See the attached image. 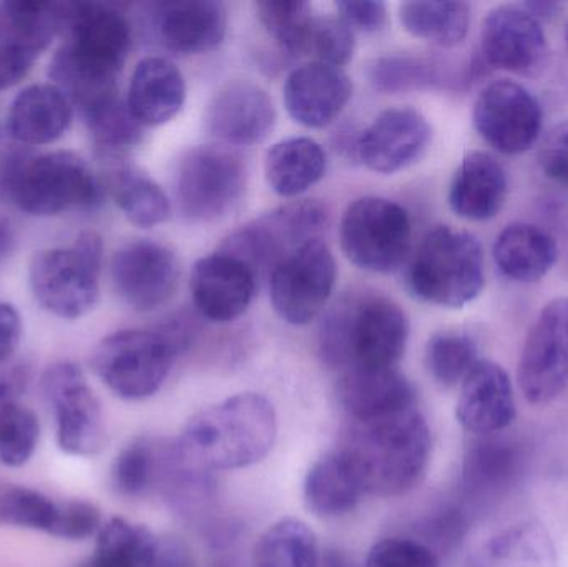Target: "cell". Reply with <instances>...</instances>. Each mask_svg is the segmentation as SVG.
Segmentation results:
<instances>
[{
	"mask_svg": "<svg viewBox=\"0 0 568 567\" xmlns=\"http://www.w3.org/2000/svg\"><path fill=\"white\" fill-rule=\"evenodd\" d=\"M341 452L356 469L364 492L397 498L413 492L429 466L430 429L419 406L369 419H349Z\"/></svg>",
	"mask_w": 568,
	"mask_h": 567,
	"instance_id": "cell-1",
	"label": "cell"
},
{
	"mask_svg": "<svg viewBox=\"0 0 568 567\" xmlns=\"http://www.w3.org/2000/svg\"><path fill=\"white\" fill-rule=\"evenodd\" d=\"M67 39L50 62V79L80 110L116 92L132 45L129 20L106 3H69Z\"/></svg>",
	"mask_w": 568,
	"mask_h": 567,
	"instance_id": "cell-2",
	"label": "cell"
},
{
	"mask_svg": "<svg viewBox=\"0 0 568 567\" xmlns=\"http://www.w3.org/2000/svg\"><path fill=\"white\" fill-rule=\"evenodd\" d=\"M276 435L272 402L258 393H240L192 416L175 445L189 465L213 475L262 462Z\"/></svg>",
	"mask_w": 568,
	"mask_h": 567,
	"instance_id": "cell-3",
	"label": "cell"
},
{
	"mask_svg": "<svg viewBox=\"0 0 568 567\" xmlns=\"http://www.w3.org/2000/svg\"><path fill=\"white\" fill-rule=\"evenodd\" d=\"M409 340V320L393 300L354 295L321 323L320 355L329 368H397Z\"/></svg>",
	"mask_w": 568,
	"mask_h": 567,
	"instance_id": "cell-4",
	"label": "cell"
},
{
	"mask_svg": "<svg viewBox=\"0 0 568 567\" xmlns=\"http://www.w3.org/2000/svg\"><path fill=\"white\" fill-rule=\"evenodd\" d=\"M0 185L17 209L33 216L97 209L103 200L102 183L72 152L13 153L3 165Z\"/></svg>",
	"mask_w": 568,
	"mask_h": 567,
	"instance_id": "cell-5",
	"label": "cell"
},
{
	"mask_svg": "<svg viewBox=\"0 0 568 567\" xmlns=\"http://www.w3.org/2000/svg\"><path fill=\"white\" fill-rule=\"evenodd\" d=\"M410 293L430 305L463 308L486 286L483 245L473 233L439 225L427 232L407 269Z\"/></svg>",
	"mask_w": 568,
	"mask_h": 567,
	"instance_id": "cell-6",
	"label": "cell"
},
{
	"mask_svg": "<svg viewBox=\"0 0 568 567\" xmlns=\"http://www.w3.org/2000/svg\"><path fill=\"white\" fill-rule=\"evenodd\" d=\"M103 243L83 232L72 246L42 250L30 263V288L37 302L62 320H79L99 302Z\"/></svg>",
	"mask_w": 568,
	"mask_h": 567,
	"instance_id": "cell-7",
	"label": "cell"
},
{
	"mask_svg": "<svg viewBox=\"0 0 568 567\" xmlns=\"http://www.w3.org/2000/svg\"><path fill=\"white\" fill-rule=\"evenodd\" d=\"M180 352L162 328L122 330L97 345L92 365L116 396L139 402L162 388Z\"/></svg>",
	"mask_w": 568,
	"mask_h": 567,
	"instance_id": "cell-8",
	"label": "cell"
},
{
	"mask_svg": "<svg viewBox=\"0 0 568 567\" xmlns=\"http://www.w3.org/2000/svg\"><path fill=\"white\" fill-rule=\"evenodd\" d=\"M339 239L344 255L357 269L390 273L409 253V215L393 200L363 196L344 212Z\"/></svg>",
	"mask_w": 568,
	"mask_h": 567,
	"instance_id": "cell-9",
	"label": "cell"
},
{
	"mask_svg": "<svg viewBox=\"0 0 568 567\" xmlns=\"http://www.w3.org/2000/svg\"><path fill=\"white\" fill-rule=\"evenodd\" d=\"M245 189V163L225 146H196L180 160L176 202L180 212L193 222H216L229 215Z\"/></svg>",
	"mask_w": 568,
	"mask_h": 567,
	"instance_id": "cell-10",
	"label": "cell"
},
{
	"mask_svg": "<svg viewBox=\"0 0 568 567\" xmlns=\"http://www.w3.org/2000/svg\"><path fill=\"white\" fill-rule=\"evenodd\" d=\"M327 212L316 200H300L280 206L236 230L223 253L245 262L260 275L272 273L280 263L310 240L321 239Z\"/></svg>",
	"mask_w": 568,
	"mask_h": 567,
	"instance_id": "cell-11",
	"label": "cell"
},
{
	"mask_svg": "<svg viewBox=\"0 0 568 567\" xmlns=\"http://www.w3.org/2000/svg\"><path fill=\"white\" fill-rule=\"evenodd\" d=\"M40 388L55 419L59 448L82 458L102 452L105 416L82 369L75 363H53L43 373Z\"/></svg>",
	"mask_w": 568,
	"mask_h": 567,
	"instance_id": "cell-12",
	"label": "cell"
},
{
	"mask_svg": "<svg viewBox=\"0 0 568 567\" xmlns=\"http://www.w3.org/2000/svg\"><path fill=\"white\" fill-rule=\"evenodd\" d=\"M336 275V260L329 246L323 239L310 240L273 270V308L290 325H307L329 302Z\"/></svg>",
	"mask_w": 568,
	"mask_h": 567,
	"instance_id": "cell-13",
	"label": "cell"
},
{
	"mask_svg": "<svg viewBox=\"0 0 568 567\" xmlns=\"http://www.w3.org/2000/svg\"><path fill=\"white\" fill-rule=\"evenodd\" d=\"M473 120L487 145L504 155H520L539 142L544 109L523 83L500 79L480 90Z\"/></svg>",
	"mask_w": 568,
	"mask_h": 567,
	"instance_id": "cell-14",
	"label": "cell"
},
{
	"mask_svg": "<svg viewBox=\"0 0 568 567\" xmlns=\"http://www.w3.org/2000/svg\"><path fill=\"white\" fill-rule=\"evenodd\" d=\"M519 385L527 402L547 405L568 386V298L552 300L534 322L519 363Z\"/></svg>",
	"mask_w": 568,
	"mask_h": 567,
	"instance_id": "cell-15",
	"label": "cell"
},
{
	"mask_svg": "<svg viewBox=\"0 0 568 567\" xmlns=\"http://www.w3.org/2000/svg\"><path fill=\"white\" fill-rule=\"evenodd\" d=\"M480 57L487 67L517 75H537L549 57L546 30L523 3L496 7L480 29Z\"/></svg>",
	"mask_w": 568,
	"mask_h": 567,
	"instance_id": "cell-16",
	"label": "cell"
},
{
	"mask_svg": "<svg viewBox=\"0 0 568 567\" xmlns=\"http://www.w3.org/2000/svg\"><path fill=\"white\" fill-rule=\"evenodd\" d=\"M113 288L136 312H152L169 302L179 282V262L152 240L126 243L110 265Z\"/></svg>",
	"mask_w": 568,
	"mask_h": 567,
	"instance_id": "cell-17",
	"label": "cell"
},
{
	"mask_svg": "<svg viewBox=\"0 0 568 567\" xmlns=\"http://www.w3.org/2000/svg\"><path fill=\"white\" fill-rule=\"evenodd\" d=\"M433 129L423 113L409 107L384 110L357 135L356 159L383 175L400 172L420 159Z\"/></svg>",
	"mask_w": 568,
	"mask_h": 567,
	"instance_id": "cell-18",
	"label": "cell"
},
{
	"mask_svg": "<svg viewBox=\"0 0 568 567\" xmlns=\"http://www.w3.org/2000/svg\"><path fill=\"white\" fill-rule=\"evenodd\" d=\"M190 290L203 318L213 323L235 322L252 305L256 275L242 260L220 252L195 263Z\"/></svg>",
	"mask_w": 568,
	"mask_h": 567,
	"instance_id": "cell-19",
	"label": "cell"
},
{
	"mask_svg": "<svg viewBox=\"0 0 568 567\" xmlns=\"http://www.w3.org/2000/svg\"><path fill=\"white\" fill-rule=\"evenodd\" d=\"M206 129L230 145H256L275 129L276 109L265 89L235 80L226 83L210 102Z\"/></svg>",
	"mask_w": 568,
	"mask_h": 567,
	"instance_id": "cell-20",
	"label": "cell"
},
{
	"mask_svg": "<svg viewBox=\"0 0 568 567\" xmlns=\"http://www.w3.org/2000/svg\"><path fill=\"white\" fill-rule=\"evenodd\" d=\"M483 57L449 62L436 57L386 55L367 67L371 85L381 93L416 90H464L484 73Z\"/></svg>",
	"mask_w": 568,
	"mask_h": 567,
	"instance_id": "cell-21",
	"label": "cell"
},
{
	"mask_svg": "<svg viewBox=\"0 0 568 567\" xmlns=\"http://www.w3.org/2000/svg\"><path fill=\"white\" fill-rule=\"evenodd\" d=\"M353 83L339 67L310 62L297 67L284 83L287 113L307 129L329 125L349 102Z\"/></svg>",
	"mask_w": 568,
	"mask_h": 567,
	"instance_id": "cell-22",
	"label": "cell"
},
{
	"mask_svg": "<svg viewBox=\"0 0 568 567\" xmlns=\"http://www.w3.org/2000/svg\"><path fill=\"white\" fill-rule=\"evenodd\" d=\"M153 32L165 49L182 55L210 52L222 43L229 12L215 0L152 6Z\"/></svg>",
	"mask_w": 568,
	"mask_h": 567,
	"instance_id": "cell-23",
	"label": "cell"
},
{
	"mask_svg": "<svg viewBox=\"0 0 568 567\" xmlns=\"http://www.w3.org/2000/svg\"><path fill=\"white\" fill-rule=\"evenodd\" d=\"M463 428L476 436L499 435L516 418V399L503 366L480 360L466 376L456 409Z\"/></svg>",
	"mask_w": 568,
	"mask_h": 567,
	"instance_id": "cell-24",
	"label": "cell"
},
{
	"mask_svg": "<svg viewBox=\"0 0 568 567\" xmlns=\"http://www.w3.org/2000/svg\"><path fill=\"white\" fill-rule=\"evenodd\" d=\"M509 179L503 163L483 150L464 156L449 186V205L457 216L487 222L506 205Z\"/></svg>",
	"mask_w": 568,
	"mask_h": 567,
	"instance_id": "cell-25",
	"label": "cell"
},
{
	"mask_svg": "<svg viewBox=\"0 0 568 567\" xmlns=\"http://www.w3.org/2000/svg\"><path fill=\"white\" fill-rule=\"evenodd\" d=\"M337 396L349 419H369L417 405L416 389L397 368L341 372Z\"/></svg>",
	"mask_w": 568,
	"mask_h": 567,
	"instance_id": "cell-26",
	"label": "cell"
},
{
	"mask_svg": "<svg viewBox=\"0 0 568 567\" xmlns=\"http://www.w3.org/2000/svg\"><path fill=\"white\" fill-rule=\"evenodd\" d=\"M72 122V102L53 83H36L23 89L10 103L6 129L22 145L55 142Z\"/></svg>",
	"mask_w": 568,
	"mask_h": 567,
	"instance_id": "cell-27",
	"label": "cell"
},
{
	"mask_svg": "<svg viewBox=\"0 0 568 567\" xmlns=\"http://www.w3.org/2000/svg\"><path fill=\"white\" fill-rule=\"evenodd\" d=\"M185 97L182 70L163 57H149L133 70L126 105L140 125L156 126L182 110Z\"/></svg>",
	"mask_w": 568,
	"mask_h": 567,
	"instance_id": "cell-28",
	"label": "cell"
},
{
	"mask_svg": "<svg viewBox=\"0 0 568 567\" xmlns=\"http://www.w3.org/2000/svg\"><path fill=\"white\" fill-rule=\"evenodd\" d=\"M524 465L526 449L517 439L479 436L464 458V489L474 499L496 498L516 485Z\"/></svg>",
	"mask_w": 568,
	"mask_h": 567,
	"instance_id": "cell-29",
	"label": "cell"
},
{
	"mask_svg": "<svg viewBox=\"0 0 568 567\" xmlns=\"http://www.w3.org/2000/svg\"><path fill=\"white\" fill-rule=\"evenodd\" d=\"M494 263L500 275L517 283H534L559 260L556 236L530 223H510L496 239Z\"/></svg>",
	"mask_w": 568,
	"mask_h": 567,
	"instance_id": "cell-30",
	"label": "cell"
},
{
	"mask_svg": "<svg viewBox=\"0 0 568 567\" xmlns=\"http://www.w3.org/2000/svg\"><path fill=\"white\" fill-rule=\"evenodd\" d=\"M364 495L356 469L339 448L321 456L304 479V502L321 518L349 515Z\"/></svg>",
	"mask_w": 568,
	"mask_h": 567,
	"instance_id": "cell-31",
	"label": "cell"
},
{
	"mask_svg": "<svg viewBox=\"0 0 568 567\" xmlns=\"http://www.w3.org/2000/svg\"><path fill=\"white\" fill-rule=\"evenodd\" d=\"M464 567H557L556 548L540 523L519 522L484 543Z\"/></svg>",
	"mask_w": 568,
	"mask_h": 567,
	"instance_id": "cell-32",
	"label": "cell"
},
{
	"mask_svg": "<svg viewBox=\"0 0 568 567\" xmlns=\"http://www.w3.org/2000/svg\"><path fill=\"white\" fill-rule=\"evenodd\" d=\"M69 3L9 0L0 3V37L7 45L39 57L53 37L65 29Z\"/></svg>",
	"mask_w": 568,
	"mask_h": 567,
	"instance_id": "cell-33",
	"label": "cell"
},
{
	"mask_svg": "<svg viewBox=\"0 0 568 567\" xmlns=\"http://www.w3.org/2000/svg\"><path fill=\"white\" fill-rule=\"evenodd\" d=\"M265 173L278 195H301L326 173V153L316 140L293 136L275 143L266 153Z\"/></svg>",
	"mask_w": 568,
	"mask_h": 567,
	"instance_id": "cell-34",
	"label": "cell"
},
{
	"mask_svg": "<svg viewBox=\"0 0 568 567\" xmlns=\"http://www.w3.org/2000/svg\"><path fill=\"white\" fill-rule=\"evenodd\" d=\"M159 548L145 526L113 518L97 533L93 555L79 567H153Z\"/></svg>",
	"mask_w": 568,
	"mask_h": 567,
	"instance_id": "cell-35",
	"label": "cell"
},
{
	"mask_svg": "<svg viewBox=\"0 0 568 567\" xmlns=\"http://www.w3.org/2000/svg\"><path fill=\"white\" fill-rule=\"evenodd\" d=\"M399 17L410 36L453 49L469 33L470 6L466 2H404Z\"/></svg>",
	"mask_w": 568,
	"mask_h": 567,
	"instance_id": "cell-36",
	"label": "cell"
},
{
	"mask_svg": "<svg viewBox=\"0 0 568 567\" xmlns=\"http://www.w3.org/2000/svg\"><path fill=\"white\" fill-rule=\"evenodd\" d=\"M110 190L123 215L142 229L169 220L172 205L162 186L135 166L120 165L112 172Z\"/></svg>",
	"mask_w": 568,
	"mask_h": 567,
	"instance_id": "cell-37",
	"label": "cell"
},
{
	"mask_svg": "<svg viewBox=\"0 0 568 567\" xmlns=\"http://www.w3.org/2000/svg\"><path fill=\"white\" fill-rule=\"evenodd\" d=\"M320 559L316 535L296 518L270 526L255 546V567H317Z\"/></svg>",
	"mask_w": 568,
	"mask_h": 567,
	"instance_id": "cell-38",
	"label": "cell"
},
{
	"mask_svg": "<svg viewBox=\"0 0 568 567\" xmlns=\"http://www.w3.org/2000/svg\"><path fill=\"white\" fill-rule=\"evenodd\" d=\"M82 115L97 145L109 155H115L142 142V125L133 119L129 105L119 95V90L83 107Z\"/></svg>",
	"mask_w": 568,
	"mask_h": 567,
	"instance_id": "cell-39",
	"label": "cell"
},
{
	"mask_svg": "<svg viewBox=\"0 0 568 567\" xmlns=\"http://www.w3.org/2000/svg\"><path fill=\"white\" fill-rule=\"evenodd\" d=\"M163 439L140 436L125 446L112 466V485L125 498H142L156 489Z\"/></svg>",
	"mask_w": 568,
	"mask_h": 567,
	"instance_id": "cell-40",
	"label": "cell"
},
{
	"mask_svg": "<svg viewBox=\"0 0 568 567\" xmlns=\"http://www.w3.org/2000/svg\"><path fill=\"white\" fill-rule=\"evenodd\" d=\"M260 22L275 42L290 55L311 49L314 16L307 2L297 0H266L256 3Z\"/></svg>",
	"mask_w": 568,
	"mask_h": 567,
	"instance_id": "cell-41",
	"label": "cell"
},
{
	"mask_svg": "<svg viewBox=\"0 0 568 567\" xmlns=\"http://www.w3.org/2000/svg\"><path fill=\"white\" fill-rule=\"evenodd\" d=\"M62 506L63 502H55L36 489L12 486L0 495V523L55 538Z\"/></svg>",
	"mask_w": 568,
	"mask_h": 567,
	"instance_id": "cell-42",
	"label": "cell"
},
{
	"mask_svg": "<svg viewBox=\"0 0 568 567\" xmlns=\"http://www.w3.org/2000/svg\"><path fill=\"white\" fill-rule=\"evenodd\" d=\"M479 362V348L469 333L440 332L427 343V368L439 385H459Z\"/></svg>",
	"mask_w": 568,
	"mask_h": 567,
	"instance_id": "cell-43",
	"label": "cell"
},
{
	"mask_svg": "<svg viewBox=\"0 0 568 567\" xmlns=\"http://www.w3.org/2000/svg\"><path fill=\"white\" fill-rule=\"evenodd\" d=\"M36 413L19 402L0 406V463L9 468L27 465L39 445Z\"/></svg>",
	"mask_w": 568,
	"mask_h": 567,
	"instance_id": "cell-44",
	"label": "cell"
},
{
	"mask_svg": "<svg viewBox=\"0 0 568 567\" xmlns=\"http://www.w3.org/2000/svg\"><path fill=\"white\" fill-rule=\"evenodd\" d=\"M364 567H440L430 546L409 538H387L367 553Z\"/></svg>",
	"mask_w": 568,
	"mask_h": 567,
	"instance_id": "cell-45",
	"label": "cell"
},
{
	"mask_svg": "<svg viewBox=\"0 0 568 567\" xmlns=\"http://www.w3.org/2000/svg\"><path fill=\"white\" fill-rule=\"evenodd\" d=\"M311 50L317 53L320 62L341 69L353 57V29L341 17H321L314 20Z\"/></svg>",
	"mask_w": 568,
	"mask_h": 567,
	"instance_id": "cell-46",
	"label": "cell"
},
{
	"mask_svg": "<svg viewBox=\"0 0 568 567\" xmlns=\"http://www.w3.org/2000/svg\"><path fill=\"white\" fill-rule=\"evenodd\" d=\"M102 525V515L93 503L67 499L63 502L55 538L65 539V541H83L97 536Z\"/></svg>",
	"mask_w": 568,
	"mask_h": 567,
	"instance_id": "cell-47",
	"label": "cell"
},
{
	"mask_svg": "<svg viewBox=\"0 0 568 567\" xmlns=\"http://www.w3.org/2000/svg\"><path fill=\"white\" fill-rule=\"evenodd\" d=\"M537 162L547 179L568 189V120L546 133L537 152Z\"/></svg>",
	"mask_w": 568,
	"mask_h": 567,
	"instance_id": "cell-48",
	"label": "cell"
},
{
	"mask_svg": "<svg viewBox=\"0 0 568 567\" xmlns=\"http://www.w3.org/2000/svg\"><path fill=\"white\" fill-rule=\"evenodd\" d=\"M341 19L351 29L363 30V32H377L386 23V3L371 2V0H344L336 3Z\"/></svg>",
	"mask_w": 568,
	"mask_h": 567,
	"instance_id": "cell-49",
	"label": "cell"
},
{
	"mask_svg": "<svg viewBox=\"0 0 568 567\" xmlns=\"http://www.w3.org/2000/svg\"><path fill=\"white\" fill-rule=\"evenodd\" d=\"M36 59L26 50L0 43V92L20 82L32 69Z\"/></svg>",
	"mask_w": 568,
	"mask_h": 567,
	"instance_id": "cell-50",
	"label": "cell"
},
{
	"mask_svg": "<svg viewBox=\"0 0 568 567\" xmlns=\"http://www.w3.org/2000/svg\"><path fill=\"white\" fill-rule=\"evenodd\" d=\"M22 335V320L16 306L0 302V365H6L16 353Z\"/></svg>",
	"mask_w": 568,
	"mask_h": 567,
	"instance_id": "cell-51",
	"label": "cell"
},
{
	"mask_svg": "<svg viewBox=\"0 0 568 567\" xmlns=\"http://www.w3.org/2000/svg\"><path fill=\"white\" fill-rule=\"evenodd\" d=\"M27 373L22 366L0 365V406L19 402L26 388Z\"/></svg>",
	"mask_w": 568,
	"mask_h": 567,
	"instance_id": "cell-52",
	"label": "cell"
},
{
	"mask_svg": "<svg viewBox=\"0 0 568 567\" xmlns=\"http://www.w3.org/2000/svg\"><path fill=\"white\" fill-rule=\"evenodd\" d=\"M153 567H193V565L189 553L180 543L169 541L160 545L159 556Z\"/></svg>",
	"mask_w": 568,
	"mask_h": 567,
	"instance_id": "cell-53",
	"label": "cell"
},
{
	"mask_svg": "<svg viewBox=\"0 0 568 567\" xmlns=\"http://www.w3.org/2000/svg\"><path fill=\"white\" fill-rule=\"evenodd\" d=\"M527 12L532 13L537 20H549L559 16L560 10L564 9V3L560 2H526L523 3Z\"/></svg>",
	"mask_w": 568,
	"mask_h": 567,
	"instance_id": "cell-54",
	"label": "cell"
},
{
	"mask_svg": "<svg viewBox=\"0 0 568 567\" xmlns=\"http://www.w3.org/2000/svg\"><path fill=\"white\" fill-rule=\"evenodd\" d=\"M13 245H16V235H13L12 225L0 216V260L12 253Z\"/></svg>",
	"mask_w": 568,
	"mask_h": 567,
	"instance_id": "cell-55",
	"label": "cell"
},
{
	"mask_svg": "<svg viewBox=\"0 0 568 567\" xmlns=\"http://www.w3.org/2000/svg\"><path fill=\"white\" fill-rule=\"evenodd\" d=\"M317 567H354L353 561L339 549H326L321 553L320 566Z\"/></svg>",
	"mask_w": 568,
	"mask_h": 567,
	"instance_id": "cell-56",
	"label": "cell"
},
{
	"mask_svg": "<svg viewBox=\"0 0 568 567\" xmlns=\"http://www.w3.org/2000/svg\"><path fill=\"white\" fill-rule=\"evenodd\" d=\"M564 39H566V45H567V49H568V22H567V26H566V32H564Z\"/></svg>",
	"mask_w": 568,
	"mask_h": 567,
	"instance_id": "cell-57",
	"label": "cell"
}]
</instances>
